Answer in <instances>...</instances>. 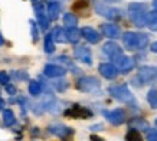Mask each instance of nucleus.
<instances>
[{
  "label": "nucleus",
  "mask_w": 157,
  "mask_h": 141,
  "mask_svg": "<svg viewBox=\"0 0 157 141\" xmlns=\"http://www.w3.org/2000/svg\"><path fill=\"white\" fill-rule=\"evenodd\" d=\"M128 14L130 19L137 28H143L147 26V6L144 3H131L128 5Z\"/></svg>",
  "instance_id": "obj_1"
},
{
  "label": "nucleus",
  "mask_w": 157,
  "mask_h": 141,
  "mask_svg": "<svg viewBox=\"0 0 157 141\" xmlns=\"http://www.w3.org/2000/svg\"><path fill=\"white\" fill-rule=\"evenodd\" d=\"M124 46L134 51V49H144L148 43V36L146 33H136V32H125L123 35Z\"/></svg>",
  "instance_id": "obj_2"
},
{
  "label": "nucleus",
  "mask_w": 157,
  "mask_h": 141,
  "mask_svg": "<svg viewBox=\"0 0 157 141\" xmlns=\"http://www.w3.org/2000/svg\"><path fill=\"white\" fill-rule=\"evenodd\" d=\"M108 92L111 94L113 98H115L117 101L120 102H124V104H136L134 101V97L131 94V91L128 90V86L125 84H121V85H111L108 88Z\"/></svg>",
  "instance_id": "obj_3"
},
{
  "label": "nucleus",
  "mask_w": 157,
  "mask_h": 141,
  "mask_svg": "<svg viewBox=\"0 0 157 141\" xmlns=\"http://www.w3.org/2000/svg\"><path fill=\"white\" fill-rule=\"evenodd\" d=\"M157 76V69L154 66H141L140 69H138V74L133 78V82L136 86H143L146 84H150L154 78Z\"/></svg>",
  "instance_id": "obj_4"
},
{
  "label": "nucleus",
  "mask_w": 157,
  "mask_h": 141,
  "mask_svg": "<svg viewBox=\"0 0 157 141\" xmlns=\"http://www.w3.org/2000/svg\"><path fill=\"white\" fill-rule=\"evenodd\" d=\"M94 9L100 16L105 17L108 20H118L121 19V10L117 9V7H113V6H108L105 3H100V2H95L94 3Z\"/></svg>",
  "instance_id": "obj_5"
},
{
  "label": "nucleus",
  "mask_w": 157,
  "mask_h": 141,
  "mask_svg": "<svg viewBox=\"0 0 157 141\" xmlns=\"http://www.w3.org/2000/svg\"><path fill=\"white\" fill-rule=\"evenodd\" d=\"M76 88L82 92L94 94V92L101 90V82L94 76H82L76 82Z\"/></svg>",
  "instance_id": "obj_6"
},
{
  "label": "nucleus",
  "mask_w": 157,
  "mask_h": 141,
  "mask_svg": "<svg viewBox=\"0 0 157 141\" xmlns=\"http://www.w3.org/2000/svg\"><path fill=\"white\" fill-rule=\"evenodd\" d=\"M33 9H35V14H36V20L40 25V29L46 30L49 28V20H51L48 13H46V6L43 5L42 2H35Z\"/></svg>",
  "instance_id": "obj_7"
},
{
  "label": "nucleus",
  "mask_w": 157,
  "mask_h": 141,
  "mask_svg": "<svg viewBox=\"0 0 157 141\" xmlns=\"http://www.w3.org/2000/svg\"><path fill=\"white\" fill-rule=\"evenodd\" d=\"M104 117L108 120L109 124H113V125H121L125 122V111L121 108H115V109H111V111H104Z\"/></svg>",
  "instance_id": "obj_8"
},
{
  "label": "nucleus",
  "mask_w": 157,
  "mask_h": 141,
  "mask_svg": "<svg viewBox=\"0 0 157 141\" xmlns=\"http://www.w3.org/2000/svg\"><path fill=\"white\" fill-rule=\"evenodd\" d=\"M65 115L69 118H91L92 112L88 108H85V107H81L79 104H75L69 109L65 111Z\"/></svg>",
  "instance_id": "obj_9"
},
{
  "label": "nucleus",
  "mask_w": 157,
  "mask_h": 141,
  "mask_svg": "<svg viewBox=\"0 0 157 141\" xmlns=\"http://www.w3.org/2000/svg\"><path fill=\"white\" fill-rule=\"evenodd\" d=\"M114 63H115V66H117V69H118L120 72H123V74H128L130 70H133V68H134V59L125 56L124 53L120 55L118 58H115Z\"/></svg>",
  "instance_id": "obj_10"
},
{
  "label": "nucleus",
  "mask_w": 157,
  "mask_h": 141,
  "mask_svg": "<svg viewBox=\"0 0 157 141\" xmlns=\"http://www.w3.org/2000/svg\"><path fill=\"white\" fill-rule=\"evenodd\" d=\"M74 56H75L76 61L82 62V63H85V65H92V53H91V49L88 46L75 48Z\"/></svg>",
  "instance_id": "obj_11"
},
{
  "label": "nucleus",
  "mask_w": 157,
  "mask_h": 141,
  "mask_svg": "<svg viewBox=\"0 0 157 141\" xmlns=\"http://www.w3.org/2000/svg\"><path fill=\"white\" fill-rule=\"evenodd\" d=\"M98 70H100V74L104 76L105 79H114V78H117V75H118L117 66L113 65V63H108V62L101 63V65L98 66Z\"/></svg>",
  "instance_id": "obj_12"
},
{
  "label": "nucleus",
  "mask_w": 157,
  "mask_h": 141,
  "mask_svg": "<svg viewBox=\"0 0 157 141\" xmlns=\"http://www.w3.org/2000/svg\"><path fill=\"white\" fill-rule=\"evenodd\" d=\"M43 74L48 78H59V76H63L67 74V69L63 66L55 65V63H48L43 68Z\"/></svg>",
  "instance_id": "obj_13"
},
{
  "label": "nucleus",
  "mask_w": 157,
  "mask_h": 141,
  "mask_svg": "<svg viewBox=\"0 0 157 141\" xmlns=\"http://www.w3.org/2000/svg\"><path fill=\"white\" fill-rule=\"evenodd\" d=\"M48 131L53 135L59 137V138H67L68 135H71L72 134V130L67 125H63V124H51L48 127Z\"/></svg>",
  "instance_id": "obj_14"
},
{
  "label": "nucleus",
  "mask_w": 157,
  "mask_h": 141,
  "mask_svg": "<svg viewBox=\"0 0 157 141\" xmlns=\"http://www.w3.org/2000/svg\"><path fill=\"white\" fill-rule=\"evenodd\" d=\"M102 52H104L109 59H113V61H114L115 58H118L120 55H123V49L115 42H107L104 46H102Z\"/></svg>",
  "instance_id": "obj_15"
},
{
  "label": "nucleus",
  "mask_w": 157,
  "mask_h": 141,
  "mask_svg": "<svg viewBox=\"0 0 157 141\" xmlns=\"http://www.w3.org/2000/svg\"><path fill=\"white\" fill-rule=\"evenodd\" d=\"M101 32L104 33V36L109 39H118L121 36V30L117 25L114 23H105L101 26Z\"/></svg>",
  "instance_id": "obj_16"
},
{
  "label": "nucleus",
  "mask_w": 157,
  "mask_h": 141,
  "mask_svg": "<svg viewBox=\"0 0 157 141\" xmlns=\"http://www.w3.org/2000/svg\"><path fill=\"white\" fill-rule=\"evenodd\" d=\"M61 3L56 2V0H51L48 5H46V13H48L49 19L51 20H56L59 17V13H61Z\"/></svg>",
  "instance_id": "obj_17"
},
{
  "label": "nucleus",
  "mask_w": 157,
  "mask_h": 141,
  "mask_svg": "<svg viewBox=\"0 0 157 141\" xmlns=\"http://www.w3.org/2000/svg\"><path fill=\"white\" fill-rule=\"evenodd\" d=\"M81 33L82 38H85V40H88L90 43H98L101 40V35L92 28H84Z\"/></svg>",
  "instance_id": "obj_18"
},
{
  "label": "nucleus",
  "mask_w": 157,
  "mask_h": 141,
  "mask_svg": "<svg viewBox=\"0 0 157 141\" xmlns=\"http://www.w3.org/2000/svg\"><path fill=\"white\" fill-rule=\"evenodd\" d=\"M128 124H130V128L137 130V131H150V130H148V128H150L148 122L146 121V120H143V118H140V117L131 118Z\"/></svg>",
  "instance_id": "obj_19"
},
{
  "label": "nucleus",
  "mask_w": 157,
  "mask_h": 141,
  "mask_svg": "<svg viewBox=\"0 0 157 141\" xmlns=\"http://www.w3.org/2000/svg\"><path fill=\"white\" fill-rule=\"evenodd\" d=\"M67 38H68V42H71V43H76V42H79V39H81L82 36V33L81 30L76 28H68L67 30Z\"/></svg>",
  "instance_id": "obj_20"
},
{
  "label": "nucleus",
  "mask_w": 157,
  "mask_h": 141,
  "mask_svg": "<svg viewBox=\"0 0 157 141\" xmlns=\"http://www.w3.org/2000/svg\"><path fill=\"white\" fill-rule=\"evenodd\" d=\"M51 35H52V38H53V40H55V42H59V43L68 42L67 32H65V30H63L62 28H59V26L53 28V30L51 32Z\"/></svg>",
  "instance_id": "obj_21"
},
{
  "label": "nucleus",
  "mask_w": 157,
  "mask_h": 141,
  "mask_svg": "<svg viewBox=\"0 0 157 141\" xmlns=\"http://www.w3.org/2000/svg\"><path fill=\"white\" fill-rule=\"evenodd\" d=\"M42 91H43V86L39 81H30L29 82V94L32 97H39L42 94Z\"/></svg>",
  "instance_id": "obj_22"
},
{
  "label": "nucleus",
  "mask_w": 157,
  "mask_h": 141,
  "mask_svg": "<svg viewBox=\"0 0 157 141\" xmlns=\"http://www.w3.org/2000/svg\"><path fill=\"white\" fill-rule=\"evenodd\" d=\"M14 121H16V118H14L13 109L6 108L5 111H3V124H5L6 127H10V125L14 124Z\"/></svg>",
  "instance_id": "obj_23"
},
{
  "label": "nucleus",
  "mask_w": 157,
  "mask_h": 141,
  "mask_svg": "<svg viewBox=\"0 0 157 141\" xmlns=\"http://www.w3.org/2000/svg\"><path fill=\"white\" fill-rule=\"evenodd\" d=\"M63 25L67 28H75L78 25V17L74 13H65L63 14Z\"/></svg>",
  "instance_id": "obj_24"
},
{
  "label": "nucleus",
  "mask_w": 157,
  "mask_h": 141,
  "mask_svg": "<svg viewBox=\"0 0 157 141\" xmlns=\"http://www.w3.org/2000/svg\"><path fill=\"white\" fill-rule=\"evenodd\" d=\"M43 46H45V52L46 53H53L55 52V40H53L51 33L45 36V45Z\"/></svg>",
  "instance_id": "obj_25"
},
{
  "label": "nucleus",
  "mask_w": 157,
  "mask_h": 141,
  "mask_svg": "<svg viewBox=\"0 0 157 141\" xmlns=\"http://www.w3.org/2000/svg\"><path fill=\"white\" fill-rule=\"evenodd\" d=\"M147 102L150 104V107L153 109H157V90L156 88H151L147 92Z\"/></svg>",
  "instance_id": "obj_26"
},
{
  "label": "nucleus",
  "mask_w": 157,
  "mask_h": 141,
  "mask_svg": "<svg viewBox=\"0 0 157 141\" xmlns=\"http://www.w3.org/2000/svg\"><path fill=\"white\" fill-rule=\"evenodd\" d=\"M147 26L151 30H157V10L150 12L147 16Z\"/></svg>",
  "instance_id": "obj_27"
},
{
  "label": "nucleus",
  "mask_w": 157,
  "mask_h": 141,
  "mask_svg": "<svg viewBox=\"0 0 157 141\" xmlns=\"http://www.w3.org/2000/svg\"><path fill=\"white\" fill-rule=\"evenodd\" d=\"M125 141H143V138H141V134H140V131H137V130H133V128H130L128 132L125 134Z\"/></svg>",
  "instance_id": "obj_28"
},
{
  "label": "nucleus",
  "mask_w": 157,
  "mask_h": 141,
  "mask_svg": "<svg viewBox=\"0 0 157 141\" xmlns=\"http://www.w3.org/2000/svg\"><path fill=\"white\" fill-rule=\"evenodd\" d=\"M29 25H30V33H32V40L33 42H38L39 39V30H38V26H36V22L35 20H29Z\"/></svg>",
  "instance_id": "obj_29"
},
{
  "label": "nucleus",
  "mask_w": 157,
  "mask_h": 141,
  "mask_svg": "<svg viewBox=\"0 0 157 141\" xmlns=\"http://www.w3.org/2000/svg\"><path fill=\"white\" fill-rule=\"evenodd\" d=\"M88 7V0H76L75 3H74V6H72V9L75 10V12H78V10H84Z\"/></svg>",
  "instance_id": "obj_30"
},
{
  "label": "nucleus",
  "mask_w": 157,
  "mask_h": 141,
  "mask_svg": "<svg viewBox=\"0 0 157 141\" xmlns=\"http://www.w3.org/2000/svg\"><path fill=\"white\" fill-rule=\"evenodd\" d=\"M56 59H58L59 62H62V63H65V65H67L68 68H71V69H74V72H75V74L78 72V70H79L75 65H74V63H72L71 61H69V59H68L67 56H59V58H56Z\"/></svg>",
  "instance_id": "obj_31"
},
{
  "label": "nucleus",
  "mask_w": 157,
  "mask_h": 141,
  "mask_svg": "<svg viewBox=\"0 0 157 141\" xmlns=\"http://www.w3.org/2000/svg\"><path fill=\"white\" fill-rule=\"evenodd\" d=\"M9 81H10V76L6 74V72H0V84H3V85H7L9 84Z\"/></svg>",
  "instance_id": "obj_32"
},
{
  "label": "nucleus",
  "mask_w": 157,
  "mask_h": 141,
  "mask_svg": "<svg viewBox=\"0 0 157 141\" xmlns=\"http://www.w3.org/2000/svg\"><path fill=\"white\" fill-rule=\"evenodd\" d=\"M147 141H157V130H150L148 131Z\"/></svg>",
  "instance_id": "obj_33"
},
{
  "label": "nucleus",
  "mask_w": 157,
  "mask_h": 141,
  "mask_svg": "<svg viewBox=\"0 0 157 141\" xmlns=\"http://www.w3.org/2000/svg\"><path fill=\"white\" fill-rule=\"evenodd\" d=\"M6 92H7L9 95H14L16 94V86L12 85V84H7L6 85Z\"/></svg>",
  "instance_id": "obj_34"
},
{
  "label": "nucleus",
  "mask_w": 157,
  "mask_h": 141,
  "mask_svg": "<svg viewBox=\"0 0 157 141\" xmlns=\"http://www.w3.org/2000/svg\"><path fill=\"white\" fill-rule=\"evenodd\" d=\"M13 76L19 78V79H26V78H28V74H26V72H19V70H16L13 74Z\"/></svg>",
  "instance_id": "obj_35"
},
{
  "label": "nucleus",
  "mask_w": 157,
  "mask_h": 141,
  "mask_svg": "<svg viewBox=\"0 0 157 141\" xmlns=\"http://www.w3.org/2000/svg\"><path fill=\"white\" fill-rule=\"evenodd\" d=\"M91 130H92V131H101V130H102V124H97V125H92V127H91Z\"/></svg>",
  "instance_id": "obj_36"
},
{
  "label": "nucleus",
  "mask_w": 157,
  "mask_h": 141,
  "mask_svg": "<svg viewBox=\"0 0 157 141\" xmlns=\"http://www.w3.org/2000/svg\"><path fill=\"white\" fill-rule=\"evenodd\" d=\"M150 49H151V52H154V53H157V42L151 43V46H150Z\"/></svg>",
  "instance_id": "obj_37"
},
{
  "label": "nucleus",
  "mask_w": 157,
  "mask_h": 141,
  "mask_svg": "<svg viewBox=\"0 0 157 141\" xmlns=\"http://www.w3.org/2000/svg\"><path fill=\"white\" fill-rule=\"evenodd\" d=\"M3 107H5V99H3V98H0V109L3 108Z\"/></svg>",
  "instance_id": "obj_38"
},
{
  "label": "nucleus",
  "mask_w": 157,
  "mask_h": 141,
  "mask_svg": "<svg viewBox=\"0 0 157 141\" xmlns=\"http://www.w3.org/2000/svg\"><path fill=\"white\" fill-rule=\"evenodd\" d=\"M5 43V39H3V36H2V33H0V46Z\"/></svg>",
  "instance_id": "obj_39"
},
{
  "label": "nucleus",
  "mask_w": 157,
  "mask_h": 141,
  "mask_svg": "<svg viewBox=\"0 0 157 141\" xmlns=\"http://www.w3.org/2000/svg\"><path fill=\"white\" fill-rule=\"evenodd\" d=\"M153 7H154V10H157V0H154V2H153Z\"/></svg>",
  "instance_id": "obj_40"
},
{
  "label": "nucleus",
  "mask_w": 157,
  "mask_h": 141,
  "mask_svg": "<svg viewBox=\"0 0 157 141\" xmlns=\"http://www.w3.org/2000/svg\"><path fill=\"white\" fill-rule=\"evenodd\" d=\"M154 124H156V127H157V120H156V121H154Z\"/></svg>",
  "instance_id": "obj_41"
},
{
  "label": "nucleus",
  "mask_w": 157,
  "mask_h": 141,
  "mask_svg": "<svg viewBox=\"0 0 157 141\" xmlns=\"http://www.w3.org/2000/svg\"><path fill=\"white\" fill-rule=\"evenodd\" d=\"M108 2H117V0H108Z\"/></svg>",
  "instance_id": "obj_42"
},
{
  "label": "nucleus",
  "mask_w": 157,
  "mask_h": 141,
  "mask_svg": "<svg viewBox=\"0 0 157 141\" xmlns=\"http://www.w3.org/2000/svg\"><path fill=\"white\" fill-rule=\"evenodd\" d=\"M33 2H38V0H33Z\"/></svg>",
  "instance_id": "obj_43"
}]
</instances>
